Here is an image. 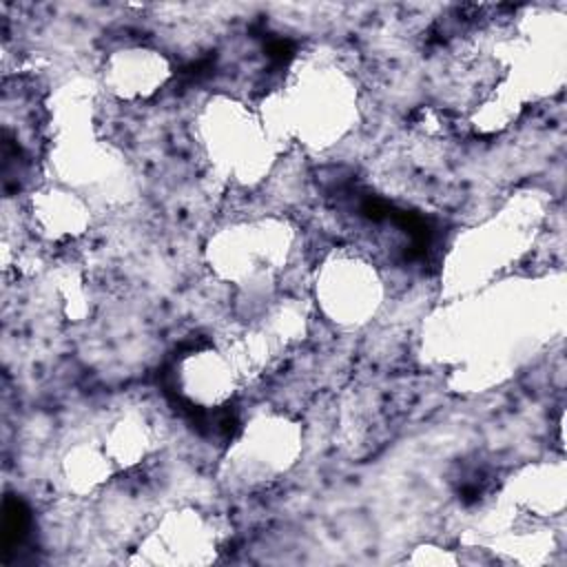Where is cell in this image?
<instances>
[{
    "instance_id": "1",
    "label": "cell",
    "mask_w": 567,
    "mask_h": 567,
    "mask_svg": "<svg viewBox=\"0 0 567 567\" xmlns=\"http://www.w3.org/2000/svg\"><path fill=\"white\" fill-rule=\"evenodd\" d=\"M323 281V306L341 323H361L379 306V277L368 264L339 257L330 264Z\"/></svg>"
},
{
    "instance_id": "2",
    "label": "cell",
    "mask_w": 567,
    "mask_h": 567,
    "mask_svg": "<svg viewBox=\"0 0 567 567\" xmlns=\"http://www.w3.org/2000/svg\"><path fill=\"white\" fill-rule=\"evenodd\" d=\"M171 75L168 62L159 51L131 47L122 49L109 60L111 91L126 100L148 97Z\"/></svg>"
},
{
    "instance_id": "3",
    "label": "cell",
    "mask_w": 567,
    "mask_h": 567,
    "mask_svg": "<svg viewBox=\"0 0 567 567\" xmlns=\"http://www.w3.org/2000/svg\"><path fill=\"white\" fill-rule=\"evenodd\" d=\"M184 394L202 405H217L233 394L235 372L224 352H197L182 370Z\"/></svg>"
},
{
    "instance_id": "4",
    "label": "cell",
    "mask_w": 567,
    "mask_h": 567,
    "mask_svg": "<svg viewBox=\"0 0 567 567\" xmlns=\"http://www.w3.org/2000/svg\"><path fill=\"white\" fill-rule=\"evenodd\" d=\"M33 217L51 239H73L89 226V208L84 202L60 188H44L33 197Z\"/></svg>"
}]
</instances>
